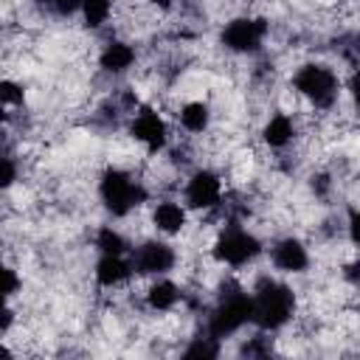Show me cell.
I'll return each instance as SVG.
<instances>
[{
  "label": "cell",
  "instance_id": "cell-1",
  "mask_svg": "<svg viewBox=\"0 0 360 360\" xmlns=\"http://www.w3.org/2000/svg\"><path fill=\"white\" fill-rule=\"evenodd\" d=\"M295 315V292L284 281L262 278L253 290V323L262 332L281 329Z\"/></svg>",
  "mask_w": 360,
  "mask_h": 360
},
{
  "label": "cell",
  "instance_id": "cell-2",
  "mask_svg": "<svg viewBox=\"0 0 360 360\" xmlns=\"http://www.w3.org/2000/svg\"><path fill=\"white\" fill-rule=\"evenodd\" d=\"M98 197L112 217H127L132 208H138L146 200V188L129 172L110 166L98 177Z\"/></svg>",
  "mask_w": 360,
  "mask_h": 360
},
{
  "label": "cell",
  "instance_id": "cell-3",
  "mask_svg": "<svg viewBox=\"0 0 360 360\" xmlns=\"http://www.w3.org/2000/svg\"><path fill=\"white\" fill-rule=\"evenodd\" d=\"M292 87L312 104V107H332L338 101V93H340V82L335 76L332 68L321 65V62H307L295 70L292 76Z\"/></svg>",
  "mask_w": 360,
  "mask_h": 360
},
{
  "label": "cell",
  "instance_id": "cell-4",
  "mask_svg": "<svg viewBox=\"0 0 360 360\" xmlns=\"http://www.w3.org/2000/svg\"><path fill=\"white\" fill-rule=\"evenodd\" d=\"M245 323H253V295L236 290V292L225 295L217 304V309L211 312V318H208V335H214L219 340V338H228V335L239 332Z\"/></svg>",
  "mask_w": 360,
  "mask_h": 360
},
{
  "label": "cell",
  "instance_id": "cell-5",
  "mask_svg": "<svg viewBox=\"0 0 360 360\" xmlns=\"http://www.w3.org/2000/svg\"><path fill=\"white\" fill-rule=\"evenodd\" d=\"M211 253H214V259H217L219 264L242 267V264L253 262V259L262 253V242H259L250 231H245V228H239V225H231V228H225V231L217 236Z\"/></svg>",
  "mask_w": 360,
  "mask_h": 360
},
{
  "label": "cell",
  "instance_id": "cell-6",
  "mask_svg": "<svg viewBox=\"0 0 360 360\" xmlns=\"http://www.w3.org/2000/svg\"><path fill=\"white\" fill-rule=\"evenodd\" d=\"M264 37H267V22L264 20H259V17H236L222 28L219 42L233 53H256L262 48Z\"/></svg>",
  "mask_w": 360,
  "mask_h": 360
},
{
  "label": "cell",
  "instance_id": "cell-7",
  "mask_svg": "<svg viewBox=\"0 0 360 360\" xmlns=\"http://www.w3.org/2000/svg\"><path fill=\"white\" fill-rule=\"evenodd\" d=\"M186 205L194 211H211L222 202V180L217 172L211 169H197L188 180H186Z\"/></svg>",
  "mask_w": 360,
  "mask_h": 360
},
{
  "label": "cell",
  "instance_id": "cell-8",
  "mask_svg": "<svg viewBox=\"0 0 360 360\" xmlns=\"http://www.w3.org/2000/svg\"><path fill=\"white\" fill-rule=\"evenodd\" d=\"M129 135L146 146V152H160L169 141V127L163 115L152 107H141L129 121Z\"/></svg>",
  "mask_w": 360,
  "mask_h": 360
},
{
  "label": "cell",
  "instance_id": "cell-9",
  "mask_svg": "<svg viewBox=\"0 0 360 360\" xmlns=\"http://www.w3.org/2000/svg\"><path fill=\"white\" fill-rule=\"evenodd\" d=\"M174 262H177V256H174L172 245H166L160 239H149L132 250V267L141 276H163L174 267Z\"/></svg>",
  "mask_w": 360,
  "mask_h": 360
},
{
  "label": "cell",
  "instance_id": "cell-10",
  "mask_svg": "<svg viewBox=\"0 0 360 360\" xmlns=\"http://www.w3.org/2000/svg\"><path fill=\"white\" fill-rule=\"evenodd\" d=\"M270 259L276 264V270L281 273H304L309 267V253L304 248V242H298L295 236H284L273 245Z\"/></svg>",
  "mask_w": 360,
  "mask_h": 360
},
{
  "label": "cell",
  "instance_id": "cell-11",
  "mask_svg": "<svg viewBox=\"0 0 360 360\" xmlns=\"http://www.w3.org/2000/svg\"><path fill=\"white\" fill-rule=\"evenodd\" d=\"M132 273H135V267H132V262L127 256H110V253H101V259L96 262V270H93L96 284L107 287V290L124 284Z\"/></svg>",
  "mask_w": 360,
  "mask_h": 360
},
{
  "label": "cell",
  "instance_id": "cell-12",
  "mask_svg": "<svg viewBox=\"0 0 360 360\" xmlns=\"http://www.w3.org/2000/svg\"><path fill=\"white\" fill-rule=\"evenodd\" d=\"M98 65L104 73H112V76H121L127 73L132 65H135V48L129 42H121V39H112L104 45V51L98 53Z\"/></svg>",
  "mask_w": 360,
  "mask_h": 360
},
{
  "label": "cell",
  "instance_id": "cell-13",
  "mask_svg": "<svg viewBox=\"0 0 360 360\" xmlns=\"http://www.w3.org/2000/svg\"><path fill=\"white\" fill-rule=\"evenodd\" d=\"M186 205H180V202H174V200H160L158 205H155V211H152V225L160 231V233H166V236H174V233H180L183 228H186Z\"/></svg>",
  "mask_w": 360,
  "mask_h": 360
},
{
  "label": "cell",
  "instance_id": "cell-14",
  "mask_svg": "<svg viewBox=\"0 0 360 360\" xmlns=\"http://www.w3.org/2000/svg\"><path fill=\"white\" fill-rule=\"evenodd\" d=\"M177 301H180V287L169 278H155L146 287V307L152 312H169V309H174Z\"/></svg>",
  "mask_w": 360,
  "mask_h": 360
},
{
  "label": "cell",
  "instance_id": "cell-15",
  "mask_svg": "<svg viewBox=\"0 0 360 360\" xmlns=\"http://www.w3.org/2000/svg\"><path fill=\"white\" fill-rule=\"evenodd\" d=\"M295 135V127H292V118L287 112H276L267 118L264 129H262V138L270 149H284Z\"/></svg>",
  "mask_w": 360,
  "mask_h": 360
},
{
  "label": "cell",
  "instance_id": "cell-16",
  "mask_svg": "<svg viewBox=\"0 0 360 360\" xmlns=\"http://www.w3.org/2000/svg\"><path fill=\"white\" fill-rule=\"evenodd\" d=\"M177 118H180V127H183L186 132L200 135V132H205L208 124H211V110H208L205 101H186V104L180 107Z\"/></svg>",
  "mask_w": 360,
  "mask_h": 360
},
{
  "label": "cell",
  "instance_id": "cell-17",
  "mask_svg": "<svg viewBox=\"0 0 360 360\" xmlns=\"http://www.w3.org/2000/svg\"><path fill=\"white\" fill-rule=\"evenodd\" d=\"M96 248H98V253H110V256H124V253L129 250L124 233L115 231V228H110V225L98 228V233H96Z\"/></svg>",
  "mask_w": 360,
  "mask_h": 360
},
{
  "label": "cell",
  "instance_id": "cell-18",
  "mask_svg": "<svg viewBox=\"0 0 360 360\" xmlns=\"http://www.w3.org/2000/svg\"><path fill=\"white\" fill-rule=\"evenodd\" d=\"M112 14V0H82V20L87 28H101Z\"/></svg>",
  "mask_w": 360,
  "mask_h": 360
},
{
  "label": "cell",
  "instance_id": "cell-19",
  "mask_svg": "<svg viewBox=\"0 0 360 360\" xmlns=\"http://www.w3.org/2000/svg\"><path fill=\"white\" fill-rule=\"evenodd\" d=\"M183 354H186V357H217V354H219L217 338L208 335V338H202V340H194Z\"/></svg>",
  "mask_w": 360,
  "mask_h": 360
},
{
  "label": "cell",
  "instance_id": "cell-20",
  "mask_svg": "<svg viewBox=\"0 0 360 360\" xmlns=\"http://www.w3.org/2000/svg\"><path fill=\"white\" fill-rule=\"evenodd\" d=\"M0 98L6 107H14V104H22V84L11 82V79H3L0 82Z\"/></svg>",
  "mask_w": 360,
  "mask_h": 360
},
{
  "label": "cell",
  "instance_id": "cell-21",
  "mask_svg": "<svg viewBox=\"0 0 360 360\" xmlns=\"http://www.w3.org/2000/svg\"><path fill=\"white\" fill-rule=\"evenodd\" d=\"M346 231H349V239L352 245L360 248V208H352L349 211V219H346Z\"/></svg>",
  "mask_w": 360,
  "mask_h": 360
},
{
  "label": "cell",
  "instance_id": "cell-22",
  "mask_svg": "<svg viewBox=\"0 0 360 360\" xmlns=\"http://www.w3.org/2000/svg\"><path fill=\"white\" fill-rule=\"evenodd\" d=\"M51 8L62 17H70V14L82 11V0H51Z\"/></svg>",
  "mask_w": 360,
  "mask_h": 360
},
{
  "label": "cell",
  "instance_id": "cell-23",
  "mask_svg": "<svg viewBox=\"0 0 360 360\" xmlns=\"http://www.w3.org/2000/svg\"><path fill=\"white\" fill-rule=\"evenodd\" d=\"M3 276H6V284H3V295H6V298H11V295L20 290V284H22V281L17 278L14 267H6V270H3Z\"/></svg>",
  "mask_w": 360,
  "mask_h": 360
},
{
  "label": "cell",
  "instance_id": "cell-24",
  "mask_svg": "<svg viewBox=\"0 0 360 360\" xmlns=\"http://www.w3.org/2000/svg\"><path fill=\"white\" fill-rule=\"evenodd\" d=\"M343 278L349 284H360V256H354L352 262L343 264Z\"/></svg>",
  "mask_w": 360,
  "mask_h": 360
},
{
  "label": "cell",
  "instance_id": "cell-25",
  "mask_svg": "<svg viewBox=\"0 0 360 360\" xmlns=\"http://www.w3.org/2000/svg\"><path fill=\"white\" fill-rule=\"evenodd\" d=\"M14 180H17V169H14V160H11V158H6V160H3V186L8 188Z\"/></svg>",
  "mask_w": 360,
  "mask_h": 360
},
{
  "label": "cell",
  "instance_id": "cell-26",
  "mask_svg": "<svg viewBox=\"0 0 360 360\" xmlns=\"http://www.w3.org/2000/svg\"><path fill=\"white\" fill-rule=\"evenodd\" d=\"M349 93H352L354 104H360V70L352 73V79H349Z\"/></svg>",
  "mask_w": 360,
  "mask_h": 360
},
{
  "label": "cell",
  "instance_id": "cell-27",
  "mask_svg": "<svg viewBox=\"0 0 360 360\" xmlns=\"http://www.w3.org/2000/svg\"><path fill=\"white\" fill-rule=\"evenodd\" d=\"M149 3H152V6H158L160 11H169V8H174V3H177V0H149Z\"/></svg>",
  "mask_w": 360,
  "mask_h": 360
}]
</instances>
